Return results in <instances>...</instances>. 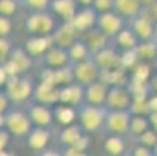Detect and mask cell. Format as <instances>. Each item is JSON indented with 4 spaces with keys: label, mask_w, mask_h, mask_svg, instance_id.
Listing matches in <instances>:
<instances>
[{
    "label": "cell",
    "mask_w": 157,
    "mask_h": 156,
    "mask_svg": "<svg viewBox=\"0 0 157 156\" xmlns=\"http://www.w3.org/2000/svg\"><path fill=\"white\" fill-rule=\"evenodd\" d=\"M8 80H10V75H8V72L5 69V66L0 64V89L5 87V84L8 83Z\"/></svg>",
    "instance_id": "cell-42"
},
{
    "label": "cell",
    "mask_w": 157,
    "mask_h": 156,
    "mask_svg": "<svg viewBox=\"0 0 157 156\" xmlns=\"http://www.w3.org/2000/svg\"><path fill=\"white\" fill-rule=\"evenodd\" d=\"M84 102V86L78 83H70L61 86V94H59V103L78 106Z\"/></svg>",
    "instance_id": "cell-19"
},
{
    "label": "cell",
    "mask_w": 157,
    "mask_h": 156,
    "mask_svg": "<svg viewBox=\"0 0 157 156\" xmlns=\"http://www.w3.org/2000/svg\"><path fill=\"white\" fill-rule=\"evenodd\" d=\"M128 27L136 33V36L140 41H149L154 39V19L148 14L146 10H143L139 16L128 20Z\"/></svg>",
    "instance_id": "cell-10"
},
{
    "label": "cell",
    "mask_w": 157,
    "mask_h": 156,
    "mask_svg": "<svg viewBox=\"0 0 157 156\" xmlns=\"http://www.w3.org/2000/svg\"><path fill=\"white\" fill-rule=\"evenodd\" d=\"M92 58L95 59V62L100 67L101 74L110 72V70H118L123 66V58L117 52V47L114 46V44H110V46L101 49L100 52L94 53Z\"/></svg>",
    "instance_id": "cell-9"
},
{
    "label": "cell",
    "mask_w": 157,
    "mask_h": 156,
    "mask_svg": "<svg viewBox=\"0 0 157 156\" xmlns=\"http://www.w3.org/2000/svg\"><path fill=\"white\" fill-rule=\"evenodd\" d=\"M6 156H17L16 153H6Z\"/></svg>",
    "instance_id": "cell-50"
},
{
    "label": "cell",
    "mask_w": 157,
    "mask_h": 156,
    "mask_svg": "<svg viewBox=\"0 0 157 156\" xmlns=\"http://www.w3.org/2000/svg\"><path fill=\"white\" fill-rule=\"evenodd\" d=\"M72 70H73L75 83L84 87L101 78V70L92 56H89L82 61H78V62H72Z\"/></svg>",
    "instance_id": "cell-6"
},
{
    "label": "cell",
    "mask_w": 157,
    "mask_h": 156,
    "mask_svg": "<svg viewBox=\"0 0 157 156\" xmlns=\"http://www.w3.org/2000/svg\"><path fill=\"white\" fill-rule=\"evenodd\" d=\"M52 38H53L55 46L69 49L78 38H81V33L73 27V24L70 20H67V22H64V24L56 27V30L53 31Z\"/></svg>",
    "instance_id": "cell-14"
},
{
    "label": "cell",
    "mask_w": 157,
    "mask_h": 156,
    "mask_svg": "<svg viewBox=\"0 0 157 156\" xmlns=\"http://www.w3.org/2000/svg\"><path fill=\"white\" fill-rule=\"evenodd\" d=\"M152 150H154V153H155V156H157V144H155V147H154Z\"/></svg>",
    "instance_id": "cell-51"
},
{
    "label": "cell",
    "mask_w": 157,
    "mask_h": 156,
    "mask_svg": "<svg viewBox=\"0 0 157 156\" xmlns=\"http://www.w3.org/2000/svg\"><path fill=\"white\" fill-rule=\"evenodd\" d=\"M142 2V5L145 6V8H148V6H151V3L154 2V0H140Z\"/></svg>",
    "instance_id": "cell-46"
},
{
    "label": "cell",
    "mask_w": 157,
    "mask_h": 156,
    "mask_svg": "<svg viewBox=\"0 0 157 156\" xmlns=\"http://www.w3.org/2000/svg\"><path fill=\"white\" fill-rule=\"evenodd\" d=\"M13 47L14 46L10 38H0V64H5L8 61Z\"/></svg>",
    "instance_id": "cell-34"
},
{
    "label": "cell",
    "mask_w": 157,
    "mask_h": 156,
    "mask_svg": "<svg viewBox=\"0 0 157 156\" xmlns=\"http://www.w3.org/2000/svg\"><path fill=\"white\" fill-rule=\"evenodd\" d=\"M8 59L19 69V72H20L22 75L28 74V72L31 70V67H33V56L25 50V47H17V46H14Z\"/></svg>",
    "instance_id": "cell-24"
},
{
    "label": "cell",
    "mask_w": 157,
    "mask_h": 156,
    "mask_svg": "<svg viewBox=\"0 0 157 156\" xmlns=\"http://www.w3.org/2000/svg\"><path fill=\"white\" fill-rule=\"evenodd\" d=\"M33 156H62V153H61V150H58V148L47 147V148H42V150L34 151Z\"/></svg>",
    "instance_id": "cell-40"
},
{
    "label": "cell",
    "mask_w": 157,
    "mask_h": 156,
    "mask_svg": "<svg viewBox=\"0 0 157 156\" xmlns=\"http://www.w3.org/2000/svg\"><path fill=\"white\" fill-rule=\"evenodd\" d=\"M131 117H132L131 109H109L103 130L107 133V134L128 136Z\"/></svg>",
    "instance_id": "cell-5"
},
{
    "label": "cell",
    "mask_w": 157,
    "mask_h": 156,
    "mask_svg": "<svg viewBox=\"0 0 157 156\" xmlns=\"http://www.w3.org/2000/svg\"><path fill=\"white\" fill-rule=\"evenodd\" d=\"M145 6L140 0H114V11L126 19V22L132 17L139 16Z\"/></svg>",
    "instance_id": "cell-25"
},
{
    "label": "cell",
    "mask_w": 157,
    "mask_h": 156,
    "mask_svg": "<svg viewBox=\"0 0 157 156\" xmlns=\"http://www.w3.org/2000/svg\"><path fill=\"white\" fill-rule=\"evenodd\" d=\"M139 42H140V39L128 27V24L121 31H118L114 38H112V44L123 52H134V49L139 46Z\"/></svg>",
    "instance_id": "cell-21"
},
{
    "label": "cell",
    "mask_w": 157,
    "mask_h": 156,
    "mask_svg": "<svg viewBox=\"0 0 157 156\" xmlns=\"http://www.w3.org/2000/svg\"><path fill=\"white\" fill-rule=\"evenodd\" d=\"M107 108L106 106H97L90 103H79L76 106V114H78V122L84 128L87 134H95L101 131L106 122L107 116Z\"/></svg>",
    "instance_id": "cell-1"
},
{
    "label": "cell",
    "mask_w": 157,
    "mask_h": 156,
    "mask_svg": "<svg viewBox=\"0 0 157 156\" xmlns=\"http://www.w3.org/2000/svg\"><path fill=\"white\" fill-rule=\"evenodd\" d=\"M24 108H25L27 114L31 119L34 126H45V128H53L55 126L56 119H55L53 106L40 105V103H36V102L30 100L24 105Z\"/></svg>",
    "instance_id": "cell-7"
},
{
    "label": "cell",
    "mask_w": 157,
    "mask_h": 156,
    "mask_svg": "<svg viewBox=\"0 0 157 156\" xmlns=\"http://www.w3.org/2000/svg\"><path fill=\"white\" fill-rule=\"evenodd\" d=\"M59 94H61V87L52 83L45 81H39L33 91L31 100L40 105H47V106H55L59 103Z\"/></svg>",
    "instance_id": "cell-12"
},
{
    "label": "cell",
    "mask_w": 157,
    "mask_h": 156,
    "mask_svg": "<svg viewBox=\"0 0 157 156\" xmlns=\"http://www.w3.org/2000/svg\"><path fill=\"white\" fill-rule=\"evenodd\" d=\"M75 2H76L79 6H92L94 0H75Z\"/></svg>",
    "instance_id": "cell-45"
},
{
    "label": "cell",
    "mask_w": 157,
    "mask_h": 156,
    "mask_svg": "<svg viewBox=\"0 0 157 156\" xmlns=\"http://www.w3.org/2000/svg\"><path fill=\"white\" fill-rule=\"evenodd\" d=\"M107 109H131L132 106V94L128 87L121 84H114L109 87L106 105Z\"/></svg>",
    "instance_id": "cell-11"
},
{
    "label": "cell",
    "mask_w": 157,
    "mask_h": 156,
    "mask_svg": "<svg viewBox=\"0 0 157 156\" xmlns=\"http://www.w3.org/2000/svg\"><path fill=\"white\" fill-rule=\"evenodd\" d=\"M52 141V128L45 126H33V130L27 134V145L33 151L47 148Z\"/></svg>",
    "instance_id": "cell-17"
},
{
    "label": "cell",
    "mask_w": 157,
    "mask_h": 156,
    "mask_svg": "<svg viewBox=\"0 0 157 156\" xmlns=\"http://www.w3.org/2000/svg\"><path fill=\"white\" fill-rule=\"evenodd\" d=\"M97 17H98V11L94 6H79V10L76 11L75 17L70 22L79 33H84L95 27Z\"/></svg>",
    "instance_id": "cell-15"
},
{
    "label": "cell",
    "mask_w": 157,
    "mask_h": 156,
    "mask_svg": "<svg viewBox=\"0 0 157 156\" xmlns=\"http://www.w3.org/2000/svg\"><path fill=\"white\" fill-rule=\"evenodd\" d=\"M109 87H110V84L107 81H104L103 78L90 83L89 86L84 87V102L90 103V105H97V106H104Z\"/></svg>",
    "instance_id": "cell-13"
},
{
    "label": "cell",
    "mask_w": 157,
    "mask_h": 156,
    "mask_svg": "<svg viewBox=\"0 0 157 156\" xmlns=\"http://www.w3.org/2000/svg\"><path fill=\"white\" fill-rule=\"evenodd\" d=\"M126 139H128V138H126ZM131 141H132L134 145H145V147L154 148L155 144H157V133H155L152 128H149V130L143 131L142 134H139V136H136V138H131Z\"/></svg>",
    "instance_id": "cell-31"
},
{
    "label": "cell",
    "mask_w": 157,
    "mask_h": 156,
    "mask_svg": "<svg viewBox=\"0 0 157 156\" xmlns=\"http://www.w3.org/2000/svg\"><path fill=\"white\" fill-rule=\"evenodd\" d=\"M132 53L140 59H157V41L155 39L140 41Z\"/></svg>",
    "instance_id": "cell-29"
},
{
    "label": "cell",
    "mask_w": 157,
    "mask_h": 156,
    "mask_svg": "<svg viewBox=\"0 0 157 156\" xmlns=\"http://www.w3.org/2000/svg\"><path fill=\"white\" fill-rule=\"evenodd\" d=\"M121 156H132V153H131V150H128V151H124Z\"/></svg>",
    "instance_id": "cell-49"
},
{
    "label": "cell",
    "mask_w": 157,
    "mask_h": 156,
    "mask_svg": "<svg viewBox=\"0 0 157 156\" xmlns=\"http://www.w3.org/2000/svg\"><path fill=\"white\" fill-rule=\"evenodd\" d=\"M42 62H44L45 67L58 69V67H62V66L70 64V56H69L67 49L59 47V46H52L45 53L42 55Z\"/></svg>",
    "instance_id": "cell-16"
},
{
    "label": "cell",
    "mask_w": 157,
    "mask_h": 156,
    "mask_svg": "<svg viewBox=\"0 0 157 156\" xmlns=\"http://www.w3.org/2000/svg\"><path fill=\"white\" fill-rule=\"evenodd\" d=\"M131 153H132V156H155L154 150L149 147H145V145H134L131 148Z\"/></svg>",
    "instance_id": "cell-37"
},
{
    "label": "cell",
    "mask_w": 157,
    "mask_h": 156,
    "mask_svg": "<svg viewBox=\"0 0 157 156\" xmlns=\"http://www.w3.org/2000/svg\"><path fill=\"white\" fill-rule=\"evenodd\" d=\"M11 100L8 97V94L5 92V89H0V114H5L6 111L11 108Z\"/></svg>",
    "instance_id": "cell-39"
},
{
    "label": "cell",
    "mask_w": 157,
    "mask_h": 156,
    "mask_svg": "<svg viewBox=\"0 0 157 156\" xmlns=\"http://www.w3.org/2000/svg\"><path fill=\"white\" fill-rule=\"evenodd\" d=\"M81 38H82V41L87 44V47H89V50H90L92 55L112 44V39L107 38L106 34H103V33H101L100 30H97L95 27L90 28V30H87V31H84V33H81Z\"/></svg>",
    "instance_id": "cell-18"
},
{
    "label": "cell",
    "mask_w": 157,
    "mask_h": 156,
    "mask_svg": "<svg viewBox=\"0 0 157 156\" xmlns=\"http://www.w3.org/2000/svg\"><path fill=\"white\" fill-rule=\"evenodd\" d=\"M33 122L28 117L24 106H11L5 113V128L14 138H27V134L33 130Z\"/></svg>",
    "instance_id": "cell-4"
},
{
    "label": "cell",
    "mask_w": 157,
    "mask_h": 156,
    "mask_svg": "<svg viewBox=\"0 0 157 156\" xmlns=\"http://www.w3.org/2000/svg\"><path fill=\"white\" fill-rule=\"evenodd\" d=\"M20 6L33 11H48L50 10V3L52 0H19Z\"/></svg>",
    "instance_id": "cell-32"
},
{
    "label": "cell",
    "mask_w": 157,
    "mask_h": 156,
    "mask_svg": "<svg viewBox=\"0 0 157 156\" xmlns=\"http://www.w3.org/2000/svg\"><path fill=\"white\" fill-rule=\"evenodd\" d=\"M92 6H94L98 13L112 11V10H114V0H94Z\"/></svg>",
    "instance_id": "cell-36"
},
{
    "label": "cell",
    "mask_w": 157,
    "mask_h": 156,
    "mask_svg": "<svg viewBox=\"0 0 157 156\" xmlns=\"http://www.w3.org/2000/svg\"><path fill=\"white\" fill-rule=\"evenodd\" d=\"M154 39L157 41V19L154 20Z\"/></svg>",
    "instance_id": "cell-48"
},
{
    "label": "cell",
    "mask_w": 157,
    "mask_h": 156,
    "mask_svg": "<svg viewBox=\"0 0 157 156\" xmlns=\"http://www.w3.org/2000/svg\"><path fill=\"white\" fill-rule=\"evenodd\" d=\"M36 87L34 80L30 75H16L10 77L8 83L5 84V92L8 94L10 100L16 106H24L27 102L31 100L33 91Z\"/></svg>",
    "instance_id": "cell-2"
},
{
    "label": "cell",
    "mask_w": 157,
    "mask_h": 156,
    "mask_svg": "<svg viewBox=\"0 0 157 156\" xmlns=\"http://www.w3.org/2000/svg\"><path fill=\"white\" fill-rule=\"evenodd\" d=\"M146 11H148V14L155 20L157 19V0H154V2L151 3V6H148V8H145Z\"/></svg>",
    "instance_id": "cell-44"
},
{
    "label": "cell",
    "mask_w": 157,
    "mask_h": 156,
    "mask_svg": "<svg viewBox=\"0 0 157 156\" xmlns=\"http://www.w3.org/2000/svg\"><path fill=\"white\" fill-rule=\"evenodd\" d=\"M69 52V56H70V62H78V61H82L89 56H92L90 50H89L87 44L82 41V38H78L72 46L67 49Z\"/></svg>",
    "instance_id": "cell-30"
},
{
    "label": "cell",
    "mask_w": 157,
    "mask_h": 156,
    "mask_svg": "<svg viewBox=\"0 0 157 156\" xmlns=\"http://www.w3.org/2000/svg\"><path fill=\"white\" fill-rule=\"evenodd\" d=\"M151 89H154V91H157V77L151 81Z\"/></svg>",
    "instance_id": "cell-47"
},
{
    "label": "cell",
    "mask_w": 157,
    "mask_h": 156,
    "mask_svg": "<svg viewBox=\"0 0 157 156\" xmlns=\"http://www.w3.org/2000/svg\"><path fill=\"white\" fill-rule=\"evenodd\" d=\"M149 128H151V123H149L148 116L132 113L131 123H129V133H128V136H126V138H128V139L136 138V136L142 134L143 131H146V130H149Z\"/></svg>",
    "instance_id": "cell-28"
},
{
    "label": "cell",
    "mask_w": 157,
    "mask_h": 156,
    "mask_svg": "<svg viewBox=\"0 0 157 156\" xmlns=\"http://www.w3.org/2000/svg\"><path fill=\"white\" fill-rule=\"evenodd\" d=\"M52 46H55L53 38L50 36H30L25 41V50L34 58V56H42Z\"/></svg>",
    "instance_id": "cell-23"
},
{
    "label": "cell",
    "mask_w": 157,
    "mask_h": 156,
    "mask_svg": "<svg viewBox=\"0 0 157 156\" xmlns=\"http://www.w3.org/2000/svg\"><path fill=\"white\" fill-rule=\"evenodd\" d=\"M128 139L126 136H120V134H109L104 139V145L103 150L106 153V156H121L124 151H128Z\"/></svg>",
    "instance_id": "cell-26"
},
{
    "label": "cell",
    "mask_w": 157,
    "mask_h": 156,
    "mask_svg": "<svg viewBox=\"0 0 157 156\" xmlns=\"http://www.w3.org/2000/svg\"><path fill=\"white\" fill-rule=\"evenodd\" d=\"M19 6H20L19 0H0V14L6 17H13L17 13Z\"/></svg>",
    "instance_id": "cell-33"
},
{
    "label": "cell",
    "mask_w": 157,
    "mask_h": 156,
    "mask_svg": "<svg viewBox=\"0 0 157 156\" xmlns=\"http://www.w3.org/2000/svg\"><path fill=\"white\" fill-rule=\"evenodd\" d=\"M53 111H55V119H56V123H61V125H70L75 122V119H78V114H76V106H72V105H65V103H58L53 106Z\"/></svg>",
    "instance_id": "cell-27"
},
{
    "label": "cell",
    "mask_w": 157,
    "mask_h": 156,
    "mask_svg": "<svg viewBox=\"0 0 157 156\" xmlns=\"http://www.w3.org/2000/svg\"><path fill=\"white\" fill-rule=\"evenodd\" d=\"M56 27L58 22L50 11H33L24 22V30L30 36H50Z\"/></svg>",
    "instance_id": "cell-3"
},
{
    "label": "cell",
    "mask_w": 157,
    "mask_h": 156,
    "mask_svg": "<svg viewBox=\"0 0 157 156\" xmlns=\"http://www.w3.org/2000/svg\"><path fill=\"white\" fill-rule=\"evenodd\" d=\"M148 119H149L151 128L157 133V111H152V113H149V114H148Z\"/></svg>",
    "instance_id": "cell-43"
},
{
    "label": "cell",
    "mask_w": 157,
    "mask_h": 156,
    "mask_svg": "<svg viewBox=\"0 0 157 156\" xmlns=\"http://www.w3.org/2000/svg\"><path fill=\"white\" fill-rule=\"evenodd\" d=\"M11 134L6 128H0V150H6V145L10 144Z\"/></svg>",
    "instance_id": "cell-41"
},
{
    "label": "cell",
    "mask_w": 157,
    "mask_h": 156,
    "mask_svg": "<svg viewBox=\"0 0 157 156\" xmlns=\"http://www.w3.org/2000/svg\"><path fill=\"white\" fill-rule=\"evenodd\" d=\"M13 33V20L11 17L0 14V38H10Z\"/></svg>",
    "instance_id": "cell-35"
},
{
    "label": "cell",
    "mask_w": 157,
    "mask_h": 156,
    "mask_svg": "<svg viewBox=\"0 0 157 156\" xmlns=\"http://www.w3.org/2000/svg\"><path fill=\"white\" fill-rule=\"evenodd\" d=\"M79 10V5L75 0H52L50 3V13L61 17L64 22L72 20L76 14V11Z\"/></svg>",
    "instance_id": "cell-20"
},
{
    "label": "cell",
    "mask_w": 157,
    "mask_h": 156,
    "mask_svg": "<svg viewBox=\"0 0 157 156\" xmlns=\"http://www.w3.org/2000/svg\"><path fill=\"white\" fill-rule=\"evenodd\" d=\"M61 153H62V156H90L87 150H79L75 147H62Z\"/></svg>",
    "instance_id": "cell-38"
},
{
    "label": "cell",
    "mask_w": 157,
    "mask_h": 156,
    "mask_svg": "<svg viewBox=\"0 0 157 156\" xmlns=\"http://www.w3.org/2000/svg\"><path fill=\"white\" fill-rule=\"evenodd\" d=\"M126 24H128L126 19L112 10V11H106V13H98L95 28L112 39L118 31H121L126 27Z\"/></svg>",
    "instance_id": "cell-8"
},
{
    "label": "cell",
    "mask_w": 157,
    "mask_h": 156,
    "mask_svg": "<svg viewBox=\"0 0 157 156\" xmlns=\"http://www.w3.org/2000/svg\"><path fill=\"white\" fill-rule=\"evenodd\" d=\"M86 134L84 128L79 125V122H73L70 125H65L61 131H59V136L58 141L62 147H72L75 145L82 136Z\"/></svg>",
    "instance_id": "cell-22"
}]
</instances>
